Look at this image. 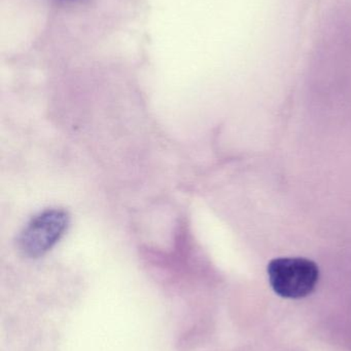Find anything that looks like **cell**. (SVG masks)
Segmentation results:
<instances>
[{"label":"cell","mask_w":351,"mask_h":351,"mask_svg":"<svg viewBox=\"0 0 351 351\" xmlns=\"http://www.w3.org/2000/svg\"><path fill=\"white\" fill-rule=\"evenodd\" d=\"M69 215L62 208H49L31 219L20 237L19 247L25 256L38 258L51 251L69 226Z\"/></svg>","instance_id":"cell-2"},{"label":"cell","mask_w":351,"mask_h":351,"mask_svg":"<svg viewBox=\"0 0 351 351\" xmlns=\"http://www.w3.org/2000/svg\"><path fill=\"white\" fill-rule=\"evenodd\" d=\"M267 270L272 289L282 298H304L319 282V266L305 258H278L270 262Z\"/></svg>","instance_id":"cell-1"}]
</instances>
